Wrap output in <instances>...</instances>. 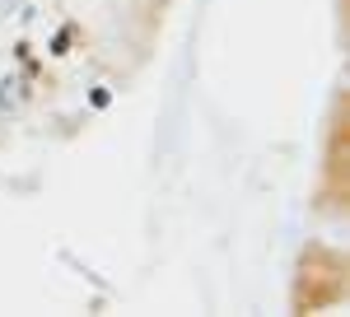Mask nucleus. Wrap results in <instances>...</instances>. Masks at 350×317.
I'll return each mask as SVG.
<instances>
[{"label": "nucleus", "mask_w": 350, "mask_h": 317, "mask_svg": "<svg viewBox=\"0 0 350 317\" xmlns=\"http://www.w3.org/2000/svg\"><path fill=\"white\" fill-rule=\"evenodd\" d=\"M28 98H33V79H24V75H5L0 79V117H14Z\"/></svg>", "instance_id": "nucleus-1"}, {"label": "nucleus", "mask_w": 350, "mask_h": 317, "mask_svg": "<svg viewBox=\"0 0 350 317\" xmlns=\"http://www.w3.org/2000/svg\"><path fill=\"white\" fill-rule=\"evenodd\" d=\"M14 66L24 70V79H38V56H33V42H14Z\"/></svg>", "instance_id": "nucleus-2"}, {"label": "nucleus", "mask_w": 350, "mask_h": 317, "mask_svg": "<svg viewBox=\"0 0 350 317\" xmlns=\"http://www.w3.org/2000/svg\"><path fill=\"white\" fill-rule=\"evenodd\" d=\"M75 33H80L75 24L56 28V33H52V42H47V56H70V42H75Z\"/></svg>", "instance_id": "nucleus-3"}, {"label": "nucleus", "mask_w": 350, "mask_h": 317, "mask_svg": "<svg viewBox=\"0 0 350 317\" xmlns=\"http://www.w3.org/2000/svg\"><path fill=\"white\" fill-rule=\"evenodd\" d=\"M112 103V89L108 84H94V94H89V107H108Z\"/></svg>", "instance_id": "nucleus-4"}]
</instances>
